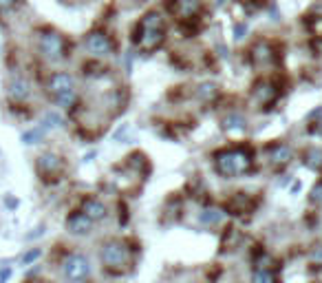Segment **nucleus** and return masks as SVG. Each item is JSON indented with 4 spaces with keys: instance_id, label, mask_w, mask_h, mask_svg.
<instances>
[{
    "instance_id": "11",
    "label": "nucleus",
    "mask_w": 322,
    "mask_h": 283,
    "mask_svg": "<svg viewBox=\"0 0 322 283\" xmlns=\"http://www.w3.org/2000/svg\"><path fill=\"white\" fill-rule=\"evenodd\" d=\"M62 166H64V161L62 157H60L58 153H42L40 157H38V171L42 173V175H58L60 171H62Z\"/></svg>"
},
{
    "instance_id": "27",
    "label": "nucleus",
    "mask_w": 322,
    "mask_h": 283,
    "mask_svg": "<svg viewBox=\"0 0 322 283\" xmlns=\"http://www.w3.org/2000/svg\"><path fill=\"white\" fill-rule=\"evenodd\" d=\"M309 201H311V204H322V179H318L315 186L311 188V192H309Z\"/></svg>"
},
{
    "instance_id": "34",
    "label": "nucleus",
    "mask_w": 322,
    "mask_h": 283,
    "mask_svg": "<svg viewBox=\"0 0 322 283\" xmlns=\"http://www.w3.org/2000/svg\"><path fill=\"white\" fill-rule=\"evenodd\" d=\"M223 3H225V0H214V5H218V7H221Z\"/></svg>"
},
{
    "instance_id": "24",
    "label": "nucleus",
    "mask_w": 322,
    "mask_h": 283,
    "mask_svg": "<svg viewBox=\"0 0 322 283\" xmlns=\"http://www.w3.org/2000/svg\"><path fill=\"white\" fill-rule=\"evenodd\" d=\"M40 124L44 126L47 131H51V129H60V126H64V119L60 117L56 111H49V113H44V117H42Z\"/></svg>"
},
{
    "instance_id": "4",
    "label": "nucleus",
    "mask_w": 322,
    "mask_h": 283,
    "mask_svg": "<svg viewBox=\"0 0 322 283\" xmlns=\"http://www.w3.org/2000/svg\"><path fill=\"white\" fill-rule=\"evenodd\" d=\"M38 49L47 60L51 62H58V60L66 58V40L62 33L53 31V29H47L38 35Z\"/></svg>"
},
{
    "instance_id": "21",
    "label": "nucleus",
    "mask_w": 322,
    "mask_h": 283,
    "mask_svg": "<svg viewBox=\"0 0 322 283\" xmlns=\"http://www.w3.org/2000/svg\"><path fill=\"white\" fill-rule=\"evenodd\" d=\"M44 135H47V129L42 124H38V126H33V129L24 131V133H22V142L31 146V144H38V142L44 140Z\"/></svg>"
},
{
    "instance_id": "25",
    "label": "nucleus",
    "mask_w": 322,
    "mask_h": 283,
    "mask_svg": "<svg viewBox=\"0 0 322 283\" xmlns=\"http://www.w3.org/2000/svg\"><path fill=\"white\" fill-rule=\"evenodd\" d=\"M40 257H42V248H29V250L22 255L20 263H22V266H31V263H35Z\"/></svg>"
},
{
    "instance_id": "13",
    "label": "nucleus",
    "mask_w": 322,
    "mask_h": 283,
    "mask_svg": "<svg viewBox=\"0 0 322 283\" xmlns=\"http://www.w3.org/2000/svg\"><path fill=\"white\" fill-rule=\"evenodd\" d=\"M276 95H278V89L271 80H260V82H256V87H254V98H256L260 104H269L271 100H276Z\"/></svg>"
},
{
    "instance_id": "1",
    "label": "nucleus",
    "mask_w": 322,
    "mask_h": 283,
    "mask_svg": "<svg viewBox=\"0 0 322 283\" xmlns=\"http://www.w3.org/2000/svg\"><path fill=\"white\" fill-rule=\"evenodd\" d=\"M254 166V155L247 146H227L214 153V171L225 179L247 175Z\"/></svg>"
},
{
    "instance_id": "30",
    "label": "nucleus",
    "mask_w": 322,
    "mask_h": 283,
    "mask_svg": "<svg viewBox=\"0 0 322 283\" xmlns=\"http://www.w3.org/2000/svg\"><path fill=\"white\" fill-rule=\"evenodd\" d=\"M18 204H20V201H18L16 197H11V195L5 197V206H7L9 210H16V208H18Z\"/></svg>"
},
{
    "instance_id": "29",
    "label": "nucleus",
    "mask_w": 322,
    "mask_h": 283,
    "mask_svg": "<svg viewBox=\"0 0 322 283\" xmlns=\"http://www.w3.org/2000/svg\"><path fill=\"white\" fill-rule=\"evenodd\" d=\"M132 60H135V53H132V51H126V60H124L126 73H130V71H132Z\"/></svg>"
},
{
    "instance_id": "6",
    "label": "nucleus",
    "mask_w": 322,
    "mask_h": 283,
    "mask_svg": "<svg viewBox=\"0 0 322 283\" xmlns=\"http://www.w3.org/2000/svg\"><path fill=\"white\" fill-rule=\"evenodd\" d=\"M47 89L53 95V100L60 98V95L73 93L75 91V77L71 73H66V71H56V73H51V77H49Z\"/></svg>"
},
{
    "instance_id": "19",
    "label": "nucleus",
    "mask_w": 322,
    "mask_h": 283,
    "mask_svg": "<svg viewBox=\"0 0 322 283\" xmlns=\"http://www.w3.org/2000/svg\"><path fill=\"white\" fill-rule=\"evenodd\" d=\"M252 283H278V279H276V274H274V270H271V268L258 266L252 272Z\"/></svg>"
},
{
    "instance_id": "14",
    "label": "nucleus",
    "mask_w": 322,
    "mask_h": 283,
    "mask_svg": "<svg viewBox=\"0 0 322 283\" xmlns=\"http://www.w3.org/2000/svg\"><path fill=\"white\" fill-rule=\"evenodd\" d=\"M144 29V27H142ZM166 40V33H163V29H144L142 38H139V47L142 49H148L153 51L157 47H161V42Z\"/></svg>"
},
{
    "instance_id": "32",
    "label": "nucleus",
    "mask_w": 322,
    "mask_h": 283,
    "mask_svg": "<svg viewBox=\"0 0 322 283\" xmlns=\"http://www.w3.org/2000/svg\"><path fill=\"white\" fill-rule=\"evenodd\" d=\"M311 257L315 259V261H318L320 263V266H322V246H318V248H315L313 252H311Z\"/></svg>"
},
{
    "instance_id": "12",
    "label": "nucleus",
    "mask_w": 322,
    "mask_h": 283,
    "mask_svg": "<svg viewBox=\"0 0 322 283\" xmlns=\"http://www.w3.org/2000/svg\"><path fill=\"white\" fill-rule=\"evenodd\" d=\"M221 126L227 133H243V131H247V117L239 111H229L227 115H223Z\"/></svg>"
},
{
    "instance_id": "17",
    "label": "nucleus",
    "mask_w": 322,
    "mask_h": 283,
    "mask_svg": "<svg viewBox=\"0 0 322 283\" xmlns=\"http://www.w3.org/2000/svg\"><path fill=\"white\" fill-rule=\"evenodd\" d=\"M223 217H225V210L223 208L205 206V208H201V213H199V221H201L203 226H218L223 221Z\"/></svg>"
},
{
    "instance_id": "7",
    "label": "nucleus",
    "mask_w": 322,
    "mask_h": 283,
    "mask_svg": "<svg viewBox=\"0 0 322 283\" xmlns=\"http://www.w3.org/2000/svg\"><path fill=\"white\" fill-rule=\"evenodd\" d=\"M66 230L75 237H86V234L93 232V221L88 219L82 210H73V213L66 217Z\"/></svg>"
},
{
    "instance_id": "9",
    "label": "nucleus",
    "mask_w": 322,
    "mask_h": 283,
    "mask_svg": "<svg viewBox=\"0 0 322 283\" xmlns=\"http://www.w3.org/2000/svg\"><path fill=\"white\" fill-rule=\"evenodd\" d=\"M80 210L88 217L90 221H93V224H100V221H104L106 217H108L106 204L102 201V199H97V197H84Z\"/></svg>"
},
{
    "instance_id": "10",
    "label": "nucleus",
    "mask_w": 322,
    "mask_h": 283,
    "mask_svg": "<svg viewBox=\"0 0 322 283\" xmlns=\"http://www.w3.org/2000/svg\"><path fill=\"white\" fill-rule=\"evenodd\" d=\"M7 95L14 102H27L29 98H31V82L22 75L11 77V82L7 87Z\"/></svg>"
},
{
    "instance_id": "3",
    "label": "nucleus",
    "mask_w": 322,
    "mask_h": 283,
    "mask_svg": "<svg viewBox=\"0 0 322 283\" xmlns=\"http://www.w3.org/2000/svg\"><path fill=\"white\" fill-rule=\"evenodd\" d=\"M62 276L69 283H84L90 276V261L82 252H71L62 261Z\"/></svg>"
},
{
    "instance_id": "33",
    "label": "nucleus",
    "mask_w": 322,
    "mask_h": 283,
    "mask_svg": "<svg viewBox=\"0 0 322 283\" xmlns=\"http://www.w3.org/2000/svg\"><path fill=\"white\" fill-rule=\"evenodd\" d=\"M291 192H294V195H296V192H300V182H296L294 186H291Z\"/></svg>"
},
{
    "instance_id": "15",
    "label": "nucleus",
    "mask_w": 322,
    "mask_h": 283,
    "mask_svg": "<svg viewBox=\"0 0 322 283\" xmlns=\"http://www.w3.org/2000/svg\"><path fill=\"white\" fill-rule=\"evenodd\" d=\"M194 95H197L199 100L203 102V104H212L218 95H221V89H218V84L216 82H212V80H205L201 84H197V91H194Z\"/></svg>"
},
{
    "instance_id": "16",
    "label": "nucleus",
    "mask_w": 322,
    "mask_h": 283,
    "mask_svg": "<svg viewBox=\"0 0 322 283\" xmlns=\"http://www.w3.org/2000/svg\"><path fill=\"white\" fill-rule=\"evenodd\" d=\"M302 166L313 173L322 171V148L320 146H309L302 150Z\"/></svg>"
},
{
    "instance_id": "28",
    "label": "nucleus",
    "mask_w": 322,
    "mask_h": 283,
    "mask_svg": "<svg viewBox=\"0 0 322 283\" xmlns=\"http://www.w3.org/2000/svg\"><path fill=\"white\" fill-rule=\"evenodd\" d=\"M18 5V0H0V14H5V11H11Z\"/></svg>"
},
{
    "instance_id": "2",
    "label": "nucleus",
    "mask_w": 322,
    "mask_h": 283,
    "mask_svg": "<svg viewBox=\"0 0 322 283\" xmlns=\"http://www.w3.org/2000/svg\"><path fill=\"white\" fill-rule=\"evenodd\" d=\"M100 259L106 270L119 272L130 263V248L121 239H106L100 248Z\"/></svg>"
},
{
    "instance_id": "22",
    "label": "nucleus",
    "mask_w": 322,
    "mask_h": 283,
    "mask_svg": "<svg viewBox=\"0 0 322 283\" xmlns=\"http://www.w3.org/2000/svg\"><path fill=\"white\" fill-rule=\"evenodd\" d=\"M307 122H309V131L315 135H322V106L313 108L311 113L307 115Z\"/></svg>"
},
{
    "instance_id": "18",
    "label": "nucleus",
    "mask_w": 322,
    "mask_h": 283,
    "mask_svg": "<svg viewBox=\"0 0 322 283\" xmlns=\"http://www.w3.org/2000/svg\"><path fill=\"white\" fill-rule=\"evenodd\" d=\"M199 9H201V0H174L172 3V11L179 14L183 20L192 18Z\"/></svg>"
},
{
    "instance_id": "8",
    "label": "nucleus",
    "mask_w": 322,
    "mask_h": 283,
    "mask_svg": "<svg viewBox=\"0 0 322 283\" xmlns=\"http://www.w3.org/2000/svg\"><path fill=\"white\" fill-rule=\"evenodd\" d=\"M267 159L274 168H281V166H287L291 159H294V148L285 142H276L267 148Z\"/></svg>"
},
{
    "instance_id": "5",
    "label": "nucleus",
    "mask_w": 322,
    "mask_h": 283,
    "mask_svg": "<svg viewBox=\"0 0 322 283\" xmlns=\"http://www.w3.org/2000/svg\"><path fill=\"white\" fill-rule=\"evenodd\" d=\"M84 49L93 58H106L115 51V42L104 31H88L86 38H84Z\"/></svg>"
},
{
    "instance_id": "20",
    "label": "nucleus",
    "mask_w": 322,
    "mask_h": 283,
    "mask_svg": "<svg viewBox=\"0 0 322 283\" xmlns=\"http://www.w3.org/2000/svg\"><path fill=\"white\" fill-rule=\"evenodd\" d=\"M139 25H142L144 29H163V16L159 14V11H148V14L142 16Z\"/></svg>"
},
{
    "instance_id": "23",
    "label": "nucleus",
    "mask_w": 322,
    "mask_h": 283,
    "mask_svg": "<svg viewBox=\"0 0 322 283\" xmlns=\"http://www.w3.org/2000/svg\"><path fill=\"white\" fill-rule=\"evenodd\" d=\"M252 56H254L256 62H269L271 60V47L267 45V42H258V45H254Z\"/></svg>"
},
{
    "instance_id": "31",
    "label": "nucleus",
    "mask_w": 322,
    "mask_h": 283,
    "mask_svg": "<svg viewBox=\"0 0 322 283\" xmlns=\"http://www.w3.org/2000/svg\"><path fill=\"white\" fill-rule=\"evenodd\" d=\"M9 276H11V268H9V266L0 268V283H7V281H9Z\"/></svg>"
},
{
    "instance_id": "26",
    "label": "nucleus",
    "mask_w": 322,
    "mask_h": 283,
    "mask_svg": "<svg viewBox=\"0 0 322 283\" xmlns=\"http://www.w3.org/2000/svg\"><path fill=\"white\" fill-rule=\"evenodd\" d=\"M247 31H250V25H247V22H236V25H234V40L236 42L245 40Z\"/></svg>"
}]
</instances>
